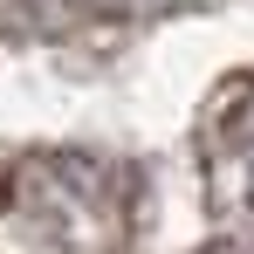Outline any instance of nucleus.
<instances>
[{"label":"nucleus","instance_id":"20e7f679","mask_svg":"<svg viewBox=\"0 0 254 254\" xmlns=\"http://www.w3.org/2000/svg\"><path fill=\"white\" fill-rule=\"evenodd\" d=\"M206 254H248V248H206Z\"/></svg>","mask_w":254,"mask_h":254},{"label":"nucleus","instance_id":"f03ea898","mask_svg":"<svg viewBox=\"0 0 254 254\" xmlns=\"http://www.w3.org/2000/svg\"><path fill=\"white\" fill-rule=\"evenodd\" d=\"M206 179H213V199L254 227V76L220 103L206 130Z\"/></svg>","mask_w":254,"mask_h":254},{"label":"nucleus","instance_id":"7ed1b4c3","mask_svg":"<svg viewBox=\"0 0 254 254\" xmlns=\"http://www.w3.org/2000/svg\"><path fill=\"white\" fill-rule=\"evenodd\" d=\"M14 7H21L28 21H48V28H55V21H76V14H103V7H117V0H14Z\"/></svg>","mask_w":254,"mask_h":254},{"label":"nucleus","instance_id":"f257e3e1","mask_svg":"<svg viewBox=\"0 0 254 254\" xmlns=\"http://www.w3.org/2000/svg\"><path fill=\"white\" fill-rule=\"evenodd\" d=\"M137 179L89 151H42L0 179V234L21 254H117Z\"/></svg>","mask_w":254,"mask_h":254}]
</instances>
